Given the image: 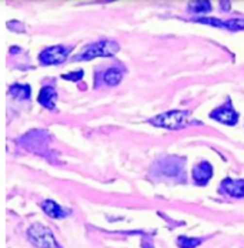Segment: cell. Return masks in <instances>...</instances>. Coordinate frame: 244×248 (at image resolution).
Instances as JSON below:
<instances>
[{"mask_svg":"<svg viewBox=\"0 0 244 248\" xmlns=\"http://www.w3.org/2000/svg\"><path fill=\"white\" fill-rule=\"evenodd\" d=\"M119 45L113 40H100L98 43H93L87 46L79 56L74 57V60H92L95 57H107L113 56L119 51Z\"/></svg>","mask_w":244,"mask_h":248,"instance_id":"cell-1","label":"cell"},{"mask_svg":"<svg viewBox=\"0 0 244 248\" xmlns=\"http://www.w3.org/2000/svg\"><path fill=\"white\" fill-rule=\"evenodd\" d=\"M189 113L183 111V110H171V111H166L154 119L150 120V123L157 125V127H163V128H170V130H176L183 127L186 122H187Z\"/></svg>","mask_w":244,"mask_h":248,"instance_id":"cell-2","label":"cell"},{"mask_svg":"<svg viewBox=\"0 0 244 248\" xmlns=\"http://www.w3.org/2000/svg\"><path fill=\"white\" fill-rule=\"evenodd\" d=\"M29 240L32 244L39 248H57V243L51 234V231L40 224H34L27 231Z\"/></svg>","mask_w":244,"mask_h":248,"instance_id":"cell-3","label":"cell"},{"mask_svg":"<svg viewBox=\"0 0 244 248\" xmlns=\"http://www.w3.org/2000/svg\"><path fill=\"white\" fill-rule=\"evenodd\" d=\"M67 59V51L62 46H53L43 50L39 56V60L43 64H62Z\"/></svg>","mask_w":244,"mask_h":248,"instance_id":"cell-4","label":"cell"},{"mask_svg":"<svg viewBox=\"0 0 244 248\" xmlns=\"http://www.w3.org/2000/svg\"><path fill=\"white\" fill-rule=\"evenodd\" d=\"M210 116L219 120L220 123L228 124V125H234L239 120V114L230 106H221L219 108H216Z\"/></svg>","mask_w":244,"mask_h":248,"instance_id":"cell-5","label":"cell"},{"mask_svg":"<svg viewBox=\"0 0 244 248\" xmlns=\"http://www.w3.org/2000/svg\"><path fill=\"white\" fill-rule=\"evenodd\" d=\"M197 22L206 23V25L217 26V27H223V29H230V30H243L244 29V19L217 20L214 17H200V19H197Z\"/></svg>","mask_w":244,"mask_h":248,"instance_id":"cell-6","label":"cell"},{"mask_svg":"<svg viewBox=\"0 0 244 248\" xmlns=\"http://www.w3.org/2000/svg\"><path fill=\"white\" fill-rule=\"evenodd\" d=\"M221 188L233 196V197H239L242 199L244 197V180H231V178H226L221 183Z\"/></svg>","mask_w":244,"mask_h":248,"instance_id":"cell-7","label":"cell"},{"mask_svg":"<svg viewBox=\"0 0 244 248\" xmlns=\"http://www.w3.org/2000/svg\"><path fill=\"white\" fill-rule=\"evenodd\" d=\"M213 174V169L209 163H200L193 169V180L197 184H206Z\"/></svg>","mask_w":244,"mask_h":248,"instance_id":"cell-8","label":"cell"},{"mask_svg":"<svg viewBox=\"0 0 244 248\" xmlns=\"http://www.w3.org/2000/svg\"><path fill=\"white\" fill-rule=\"evenodd\" d=\"M56 97H57L56 90H54L51 86H46V87L42 89V92H40V94H39V101H40V104L45 106L46 108L53 110V108H54V100H56Z\"/></svg>","mask_w":244,"mask_h":248,"instance_id":"cell-9","label":"cell"},{"mask_svg":"<svg viewBox=\"0 0 244 248\" xmlns=\"http://www.w3.org/2000/svg\"><path fill=\"white\" fill-rule=\"evenodd\" d=\"M42 207H43L45 213H46L48 216H50L51 218H63V217L67 216V211H65L57 202H54V201H51V200L45 201V202L42 204Z\"/></svg>","mask_w":244,"mask_h":248,"instance_id":"cell-10","label":"cell"},{"mask_svg":"<svg viewBox=\"0 0 244 248\" xmlns=\"http://www.w3.org/2000/svg\"><path fill=\"white\" fill-rule=\"evenodd\" d=\"M163 173L167 177H179L181 174V164L176 158H169L163 166Z\"/></svg>","mask_w":244,"mask_h":248,"instance_id":"cell-11","label":"cell"},{"mask_svg":"<svg viewBox=\"0 0 244 248\" xmlns=\"http://www.w3.org/2000/svg\"><path fill=\"white\" fill-rule=\"evenodd\" d=\"M122 77H123V72L120 70V69H117V67H112V69H109V70L104 73V81H106L109 86H116V84H119V83H120Z\"/></svg>","mask_w":244,"mask_h":248,"instance_id":"cell-12","label":"cell"},{"mask_svg":"<svg viewBox=\"0 0 244 248\" xmlns=\"http://www.w3.org/2000/svg\"><path fill=\"white\" fill-rule=\"evenodd\" d=\"M10 93L17 99L26 100L30 97V87L26 84H13L10 87Z\"/></svg>","mask_w":244,"mask_h":248,"instance_id":"cell-13","label":"cell"},{"mask_svg":"<svg viewBox=\"0 0 244 248\" xmlns=\"http://www.w3.org/2000/svg\"><path fill=\"white\" fill-rule=\"evenodd\" d=\"M198 244H200V240H197V238H189V237H180L179 238L180 248H195Z\"/></svg>","mask_w":244,"mask_h":248,"instance_id":"cell-14","label":"cell"},{"mask_svg":"<svg viewBox=\"0 0 244 248\" xmlns=\"http://www.w3.org/2000/svg\"><path fill=\"white\" fill-rule=\"evenodd\" d=\"M190 10H193L195 13H204V12H209L211 7H210V3L209 1H198V3H195V4H190Z\"/></svg>","mask_w":244,"mask_h":248,"instance_id":"cell-15","label":"cell"},{"mask_svg":"<svg viewBox=\"0 0 244 248\" xmlns=\"http://www.w3.org/2000/svg\"><path fill=\"white\" fill-rule=\"evenodd\" d=\"M83 77V72L79 70V72H72V73H67V75H63V78L66 80H72V81H77Z\"/></svg>","mask_w":244,"mask_h":248,"instance_id":"cell-16","label":"cell"},{"mask_svg":"<svg viewBox=\"0 0 244 248\" xmlns=\"http://www.w3.org/2000/svg\"><path fill=\"white\" fill-rule=\"evenodd\" d=\"M147 248H151V247H150V246H148V247H147Z\"/></svg>","mask_w":244,"mask_h":248,"instance_id":"cell-17","label":"cell"}]
</instances>
